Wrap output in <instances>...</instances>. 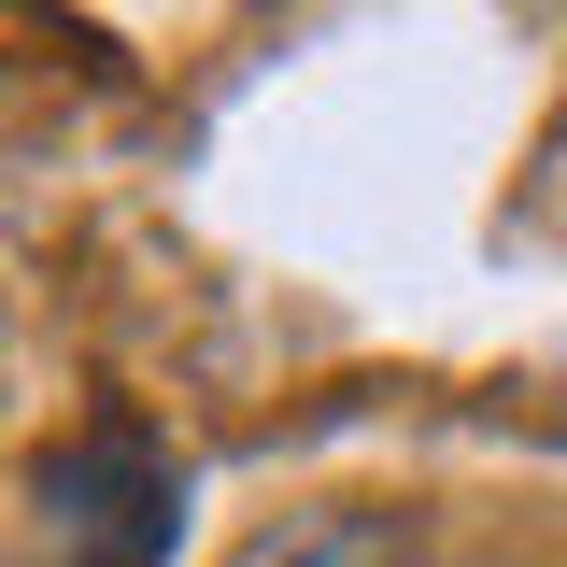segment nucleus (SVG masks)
<instances>
[{
    "label": "nucleus",
    "instance_id": "obj_1",
    "mask_svg": "<svg viewBox=\"0 0 567 567\" xmlns=\"http://www.w3.org/2000/svg\"><path fill=\"white\" fill-rule=\"evenodd\" d=\"M29 511H43V554L58 567H171V525H185V468L156 425H85L29 468Z\"/></svg>",
    "mask_w": 567,
    "mask_h": 567
},
{
    "label": "nucleus",
    "instance_id": "obj_2",
    "mask_svg": "<svg viewBox=\"0 0 567 567\" xmlns=\"http://www.w3.org/2000/svg\"><path fill=\"white\" fill-rule=\"evenodd\" d=\"M227 567H425L383 511H284V525H256Z\"/></svg>",
    "mask_w": 567,
    "mask_h": 567
}]
</instances>
